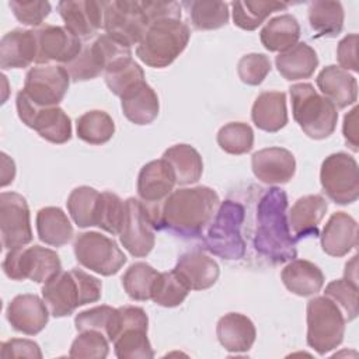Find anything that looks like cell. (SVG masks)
<instances>
[{"label":"cell","instance_id":"51","mask_svg":"<svg viewBox=\"0 0 359 359\" xmlns=\"http://www.w3.org/2000/svg\"><path fill=\"white\" fill-rule=\"evenodd\" d=\"M140 6L150 22L160 20H181V3L178 1H140Z\"/></svg>","mask_w":359,"mask_h":359},{"label":"cell","instance_id":"1","mask_svg":"<svg viewBox=\"0 0 359 359\" xmlns=\"http://www.w3.org/2000/svg\"><path fill=\"white\" fill-rule=\"evenodd\" d=\"M219 205L217 192L199 185L172 191L158 205H146V208L156 230L164 229L177 236L196 237L210 223Z\"/></svg>","mask_w":359,"mask_h":359},{"label":"cell","instance_id":"39","mask_svg":"<svg viewBox=\"0 0 359 359\" xmlns=\"http://www.w3.org/2000/svg\"><path fill=\"white\" fill-rule=\"evenodd\" d=\"M76 133L80 140L98 146L112 139L115 133V123L105 111L93 109L77 118Z\"/></svg>","mask_w":359,"mask_h":359},{"label":"cell","instance_id":"50","mask_svg":"<svg viewBox=\"0 0 359 359\" xmlns=\"http://www.w3.org/2000/svg\"><path fill=\"white\" fill-rule=\"evenodd\" d=\"M8 6L14 14V17L22 22L24 25L29 27H41L42 21L49 15L50 13V3L43 0H29V1H20V0H11L8 1Z\"/></svg>","mask_w":359,"mask_h":359},{"label":"cell","instance_id":"31","mask_svg":"<svg viewBox=\"0 0 359 359\" xmlns=\"http://www.w3.org/2000/svg\"><path fill=\"white\" fill-rule=\"evenodd\" d=\"M123 115L135 125L151 123L160 109L157 93L144 81L121 97Z\"/></svg>","mask_w":359,"mask_h":359},{"label":"cell","instance_id":"40","mask_svg":"<svg viewBox=\"0 0 359 359\" xmlns=\"http://www.w3.org/2000/svg\"><path fill=\"white\" fill-rule=\"evenodd\" d=\"M104 79L111 93L119 98L146 81L143 69L132 57H126L111 65L104 72Z\"/></svg>","mask_w":359,"mask_h":359},{"label":"cell","instance_id":"13","mask_svg":"<svg viewBox=\"0 0 359 359\" xmlns=\"http://www.w3.org/2000/svg\"><path fill=\"white\" fill-rule=\"evenodd\" d=\"M149 27L140 1H104V29L108 35L132 48L137 45Z\"/></svg>","mask_w":359,"mask_h":359},{"label":"cell","instance_id":"12","mask_svg":"<svg viewBox=\"0 0 359 359\" xmlns=\"http://www.w3.org/2000/svg\"><path fill=\"white\" fill-rule=\"evenodd\" d=\"M18 118L42 139L63 144L72 139V121L60 107H39L21 90L15 98Z\"/></svg>","mask_w":359,"mask_h":359},{"label":"cell","instance_id":"46","mask_svg":"<svg viewBox=\"0 0 359 359\" xmlns=\"http://www.w3.org/2000/svg\"><path fill=\"white\" fill-rule=\"evenodd\" d=\"M216 140L219 147L229 154H245L254 146V130L248 123L229 122L219 129Z\"/></svg>","mask_w":359,"mask_h":359},{"label":"cell","instance_id":"52","mask_svg":"<svg viewBox=\"0 0 359 359\" xmlns=\"http://www.w3.org/2000/svg\"><path fill=\"white\" fill-rule=\"evenodd\" d=\"M0 356L3 359L8 358H31V359H41L42 352L36 342L31 339H21V338H11L1 344Z\"/></svg>","mask_w":359,"mask_h":359},{"label":"cell","instance_id":"49","mask_svg":"<svg viewBox=\"0 0 359 359\" xmlns=\"http://www.w3.org/2000/svg\"><path fill=\"white\" fill-rule=\"evenodd\" d=\"M271 72V60L264 53L244 55L237 63V74L244 84L258 86Z\"/></svg>","mask_w":359,"mask_h":359},{"label":"cell","instance_id":"43","mask_svg":"<svg viewBox=\"0 0 359 359\" xmlns=\"http://www.w3.org/2000/svg\"><path fill=\"white\" fill-rule=\"evenodd\" d=\"M100 192L91 187L81 185L74 188L67 198V210L79 227L95 226V212Z\"/></svg>","mask_w":359,"mask_h":359},{"label":"cell","instance_id":"16","mask_svg":"<svg viewBox=\"0 0 359 359\" xmlns=\"http://www.w3.org/2000/svg\"><path fill=\"white\" fill-rule=\"evenodd\" d=\"M125 219L119 240L123 248L133 257H146L156 244L154 224L146 205L136 198L125 201Z\"/></svg>","mask_w":359,"mask_h":359},{"label":"cell","instance_id":"8","mask_svg":"<svg viewBox=\"0 0 359 359\" xmlns=\"http://www.w3.org/2000/svg\"><path fill=\"white\" fill-rule=\"evenodd\" d=\"M1 266L6 276L13 280L29 279L36 283L48 282L62 271L56 251L41 245L8 250Z\"/></svg>","mask_w":359,"mask_h":359},{"label":"cell","instance_id":"37","mask_svg":"<svg viewBox=\"0 0 359 359\" xmlns=\"http://www.w3.org/2000/svg\"><path fill=\"white\" fill-rule=\"evenodd\" d=\"M63 67L67 70L70 80L87 81L98 77L105 72L107 59L102 48L95 39L91 43H84L80 53L73 60L63 65Z\"/></svg>","mask_w":359,"mask_h":359},{"label":"cell","instance_id":"23","mask_svg":"<svg viewBox=\"0 0 359 359\" xmlns=\"http://www.w3.org/2000/svg\"><path fill=\"white\" fill-rule=\"evenodd\" d=\"M328 203L321 195H304L299 198L289 210V229L294 240L318 236V224L324 219Z\"/></svg>","mask_w":359,"mask_h":359},{"label":"cell","instance_id":"35","mask_svg":"<svg viewBox=\"0 0 359 359\" xmlns=\"http://www.w3.org/2000/svg\"><path fill=\"white\" fill-rule=\"evenodd\" d=\"M309 22L314 36H337L344 28L345 13L339 1L316 0L309 4Z\"/></svg>","mask_w":359,"mask_h":359},{"label":"cell","instance_id":"19","mask_svg":"<svg viewBox=\"0 0 359 359\" xmlns=\"http://www.w3.org/2000/svg\"><path fill=\"white\" fill-rule=\"evenodd\" d=\"M49 310L36 294H17L7 306L6 317L13 330L25 335L39 334L48 324Z\"/></svg>","mask_w":359,"mask_h":359},{"label":"cell","instance_id":"27","mask_svg":"<svg viewBox=\"0 0 359 359\" xmlns=\"http://www.w3.org/2000/svg\"><path fill=\"white\" fill-rule=\"evenodd\" d=\"M36 59V38L34 29L15 28L0 41V67L24 69Z\"/></svg>","mask_w":359,"mask_h":359},{"label":"cell","instance_id":"10","mask_svg":"<svg viewBox=\"0 0 359 359\" xmlns=\"http://www.w3.org/2000/svg\"><path fill=\"white\" fill-rule=\"evenodd\" d=\"M320 182L325 195L338 205H349L359 198V167L348 153L338 151L324 158Z\"/></svg>","mask_w":359,"mask_h":359},{"label":"cell","instance_id":"17","mask_svg":"<svg viewBox=\"0 0 359 359\" xmlns=\"http://www.w3.org/2000/svg\"><path fill=\"white\" fill-rule=\"evenodd\" d=\"M36 38V59L38 65H48L50 62L69 63L81 50L83 43L66 27L41 25L34 29Z\"/></svg>","mask_w":359,"mask_h":359},{"label":"cell","instance_id":"34","mask_svg":"<svg viewBox=\"0 0 359 359\" xmlns=\"http://www.w3.org/2000/svg\"><path fill=\"white\" fill-rule=\"evenodd\" d=\"M36 231L42 243L62 247L73 237V226L67 215L56 206H46L36 213Z\"/></svg>","mask_w":359,"mask_h":359},{"label":"cell","instance_id":"20","mask_svg":"<svg viewBox=\"0 0 359 359\" xmlns=\"http://www.w3.org/2000/svg\"><path fill=\"white\" fill-rule=\"evenodd\" d=\"M251 168L254 175L264 184H286L294 175L296 160L287 149L265 147L252 154Z\"/></svg>","mask_w":359,"mask_h":359},{"label":"cell","instance_id":"42","mask_svg":"<svg viewBox=\"0 0 359 359\" xmlns=\"http://www.w3.org/2000/svg\"><path fill=\"white\" fill-rule=\"evenodd\" d=\"M158 271L146 262L132 264L122 276V286L132 300H151V290Z\"/></svg>","mask_w":359,"mask_h":359},{"label":"cell","instance_id":"15","mask_svg":"<svg viewBox=\"0 0 359 359\" xmlns=\"http://www.w3.org/2000/svg\"><path fill=\"white\" fill-rule=\"evenodd\" d=\"M0 234L4 250L24 247L34 238L27 199L17 192L0 194Z\"/></svg>","mask_w":359,"mask_h":359},{"label":"cell","instance_id":"7","mask_svg":"<svg viewBox=\"0 0 359 359\" xmlns=\"http://www.w3.org/2000/svg\"><path fill=\"white\" fill-rule=\"evenodd\" d=\"M307 345L318 355L337 349L344 341L345 317L327 296L307 302Z\"/></svg>","mask_w":359,"mask_h":359},{"label":"cell","instance_id":"45","mask_svg":"<svg viewBox=\"0 0 359 359\" xmlns=\"http://www.w3.org/2000/svg\"><path fill=\"white\" fill-rule=\"evenodd\" d=\"M125 212V201H122L116 194L109 191L100 192L95 212V226L112 236H116L122 230Z\"/></svg>","mask_w":359,"mask_h":359},{"label":"cell","instance_id":"47","mask_svg":"<svg viewBox=\"0 0 359 359\" xmlns=\"http://www.w3.org/2000/svg\"><path fill=\"white\" fill-rule=\"evenodd\" d=\"M324 296L330 297L338 306V309L342 311L345 317V321H352L358 317V283L346 278L331 280L325 286Z\"/></svg>","mask_w":359,"mask_h":359},{"label":"cell","instance_id":"18","mask_svg":"<svg viewBox=\"0 0 359 359\" xmlns=\"http://www.w3.org/2000/svg\"><path fill=\"white\" fill-rule=\"evenodd\" d=\"M57 10L65 27L81 41H87L104 28V1L62 0Z\"/></svg>","mask_w":359,"mask_h":359},{"label":"cell","instance_id":"28","mask_svg":"<svg viewBox=\"0 0 359 359\" xmlns=\"http://www.w3.org/2000/svg\"><path fill=\"white\" fill-rule=\"evenodd\" d=\"M280 279L289 292L300 297L318 293L325 280L323 271L314 262L307 259L289 261L280 272Z\"/></svg>","mask_w":359,"mask_h":359},{"label":"cell","instance_id":"36","mask_svg":"<svg viewBox=\"0 0 359 359\" xmlns=\"http://www.w3.org/2000/svg\"><path fill=\"white\" fill-rule=\"evenodd\" d=\"M189 14L191 22L198 31H210L229 22V6L219 0H191L181 3Z\"/></svg>","mask_w":359,"mask_h":359},{"label":"cell","instance_id":"41","mask_svg":"<svg viewBox=\"0 0 359 359\" xmlns=\"http://www.w3.org/2000/svg\"><path fill=\"white\" fill-rule=\"evenodd\" d=\"M118 309L111 306H95L88 310L80 311L74 317V327L81 331H98L102 332L109 342H114L118 332Z\"/></svg>","mask_w":359,"mask_h":359},{"label":"cell","instance_id":"4","mask_svg":"<svg viewBox=\"0 0 359 359\" xmlns=\"http://www.w3.org/2000/svg\"><path fill=\"white\" fill-rule=\"evenodd\" d=\"M189 38V27L181 20L150 22L137 43L136 56L149 67H167L184 52Z\"/></svg>","mask_w":359,"mask_h":359},{"label":"cell","instance_id":"3","mask_svg":"<svg viewBox=\"0 0 359 359\" xmlns=\"http://www.w3.org/2000/svg\"><path fill=\"white\" fill-rule=\"evenodd\" d=\"M102 283L98 278L73 268L60 271L42 286V299L53 317H66L87 303L101 299Z\"/></svg>","mask_w":359,"mask_h":359},{"label":"cell","instance_id":"53","mask_svg":"<svg viewBox=\"0 0 359 359\" xmlns=\"http://www.w3.org/2000/svg\"><path fill=\"white\" fill-rule=\"evenodd\" d=\"M337 59L339 67L344 70L358 72V34H348L344 36L337 48Z\"/></svg>","mask_w":359,"mask_h":359},{"label":"cell","instance_id":"2","mask_svg":"<svg viewBox=\"0 0 359 359\" xmlns=\"http://www.w3.org/2000/svg\"><path fill=\"white\" fill-rule=\"evenodd\" d=\"M287 196L278 187L269 188L257 206V230L254 247L257 252L273 264L296 258V240L287 223Z\"/></svg>","mask_w":359,"mask_h":359},{"label":"cell","instance_id":"44","mask_svg":"<svg viewBox=\"0 0 359 359\" xmlns=\"http://www.w3.org/2000/svg\"><path fill=\"white\" fill-rule=\"evenodd\" d=\"M189 290L188 285L174 269L160 272L151 290V300L161 307H177L187 299Z\"/></svg>","mask_w":359,"mask_h":359},{"label":"cell","instance_id":"14","mask_svg":"<svg viewBox=\"0 0 359 359\" xmlns=\"http://www.w3.org/2000/svg\"><path fill=\"white\" fill-rule=\"evenodd\" d=\"M69 86L70 76L63 66L42 65L27 72L22 91L39 107H57Z\"/></svg>","mask_w":359,"mask_h":359},{"label":"cell","instance_id":"48","mask_svg":"<svg viewBox=\"0 0 359 359\" xmlns=\"http://www.w3.org/2000/svg\"><path fill=\"white\" fill-rule=\"evenodd\" d=\"M108 338L98 331H81L72 342L69 356L77 359H104L109 353Z\"/></svg>","mask_w":359,"mask_h":359},{"label":"cell","instance_id":"38","mask_svg":"<svg viewBox=\"0 0 359 359\" xmlns=\"http://www.w3.org/2000/svg\"><path fill=\"white\" fill-rule=\"evenodd\" d=\"M233 22L244 31L257 29L265 20L275 11L286 10L287 3L282 1H264V0H244L233 1Z\"/></svg>","mask_w":359,"mask_h":359},{"label":"cell","instance_id":"21","mask_svg":"<svg viewBox=\"0 0 359 359\" xmlns=\"http://www.w3.org/2000/svg\"><path fill=\"white\" fill-rule=\"evenodd\" d=\"M177 184L171 165L164 160H153L144 164L137 175V195L146 205H158Z\"/></svg>","mask_w":359,"mask_h":359},{"label":"cell","instance_id":"30","mask_svg":"<svg viewBox=\"0 0 359 359\" xmlns=\"http://www.w3.org/2000/svg\"><path fill=\"white\" fill-rule=\"evenodd\" d=\"M275 65L280 76L289 81L309 79L318 66L316 50L306 42H297L294 46L280 52L275 57Z\"/></svg>","mask_w":359,"mask_h":359},{"label":"cell","instance_id":"6","mask_svg":"<svg viewBox=\"0 0 359 359\" xmlns=\"http://www.w3.org/2000/svg\"><path fill=\"white\" fill-rule=\"evenodd\" d=\"M244 217L245 210L241 203L231 199L222 202L202 240L205 248L223 259L243 258L245 252V243L241 236Z\"/></svg>","mask_w":359,"mask_h":359},{"label":"cell","instance_id":"22","mask_svg":"<svg viewBox=\"0 0 359 359\" xmlns=\"http://www.w3.org/2000/svg\"><path fill=\"white\" fill-rule=\"evenodd\" d=\"M358 244V223L345 213L335 212L330 216L321 234V248L331 257H344Z\"/></svg>","mask_w":359,"mask_h":359},{"label":"cell","instance_id":"29","mask_svg":"<svg viewBox=\"0 0 359 359\" xmlns=\"http://www.w3.org/2000/svg\"><path fill=\"white\" fill-rule=\"evenodd\" d=\"M254 125L269 133H275L286 126L287 109L286 94L283 91H262L251 108Z\"/></svg>","mask_w":359,"mask_h":359},{"label":"cell","instance_id":"11","mask_svg":"<svg viewBox=\"0 0 359 359\" xmlns=\"http://www.w3.org/2000/svg\"><path fill=\"white\" fill-rule=\"evenodd\" d=\"M118 332L114 352L119 359H151L153 348L147 338L149 317L142 307L123 306L118 309Z\"/></svg>","mask_w":359,"mask_h":359},{"label":"cell","instance_id":"5","mask_svg":"<svg viewBox=\"0 0 359 359\" xmlns=\"http://www.w3.org/2000/svg\"><path fill=\"white\" fill-rule=\"evenodd\" d=\"M289 93L293 118L309 137L321 140L334 133L338 122L337 108L330 100L318 94L313 84H293Z\"/></svg>","mask_w":359,"mask_h":359},{"label":"cell","instance_id":"54","mask_svg":"<svg viewBox=\"0 0 359 359\" xmlns=\"http://www.w3.org/2000/svg\"><path fill=\"white\" fill-rule=\"evenodd\" d=\"M342 133L345 137V143L351 147V150H359L358 140V107H353L345 116L342 125Z\"/></svg>","mask_w":359,"mask_h":359},{"label":"cell","instance_id":"9","mask_svg":"<svg viewBox=\"0 0 359 359\" xmlns=\"http://www.w3.org/2000/svg\"><path fill=\"white\" fill-rule=\"evenodd\" d=\"M73 251L80 265L102 276L118 273L126 264V255L115 240L98 231L80 233L74 240Z\"/></svg>","mask_w":359,"mask_h":359},{"label":"cell","instance_id":"26","mask_svg":"<svg viewBox=\"0 0 359 359\" xmlns=\"http://www.w3.org/2000/svg\"><path fill=\"white\" fill-rule=\"evenodd\" d=\"M216 335L220 345L233 353L247 352L252 348L257 330L254 323L241 313H227L216 324Z\"/></svg>","mask_w":359,"mask_h":359},{"label":"cell","instance_id":"32","mask_svg":"<svg viewBox=\"0 0 359 359\" xmlns=\"http://www.w3.org/2000/svg\"><path fill=\"white\" fill-rule=\"evenodd\" d=\"M172 168L175 181L180 185L195 184L203 172V161L201 154L191 144L180 143L168 147L163 157Z\"/></svg>","mask_w":359,"mask_h":359},{"label":"cell","instance_id":"33","mask_svg":"<svg viewBox=\"0 0 359 359\" xmlns=\"http://www.w3.org/2000/svg\"><path fill=\"white\" fill-rule=\"evenodd\" d=\"M300 38V25L290 14H282L271 18L262 27L259 39L269 52H285L294 46Z\"/></svg>","mask_w":359,"mask_h":359},{"label":"cell","instance_id":"55","mask_svg":"<svg viewBox=\"0 0 359 359\" xmlns=\"http://www.w3.org/2000/svg\"><path fill=\"white\" fill-rule=\"evenodd\" d=\"M1 187H6L13 182L15 175L14 161L6 153H1Z\"/></svg>","mask_w":359,"mask_h":359},{"label":"cell","instance_id":"24","mask_svg":"<svg viewBox=\"0 0 359 359\" xmlns=\"http://www.w3.org/2000/svg\"><path fill=\"white\" fill-rule=\"evenodd\" d=\"M174 271L191 290H205L212 287L220 275L217 262L202 251L182 254L177 261Z\"/></svg>","mask_w":359,"mask_h":359},{"label":"cell","instance_id":"25","mask_svg":"<svg viewBox=\"0 0 359 359\" xmlns=\"http://www.w3.org/2000/svg\"><path fill=\"white\" fill-rule=\"evenodd\" d=\"M321 94L330 100L335 108H346L358 100V81L349 72L339 66H325L316 79Z\"/></svg>","mask_w":359,"mask_h":359}]
</instances>
